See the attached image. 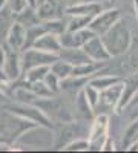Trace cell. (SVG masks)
Returning a JSON list of instances; mask_svg holds the SVG:
<instances>
[{
    "instance_id": "cell-1",
    "label": "cell",
    "mask_w": 138,
    "mask_h": 153,
    "mask_svg": "<svg viewBox=\"0 0 138 153\" xmlns=\"http://www.w3.org/2000/svg\"><path fill=\"white\" fill-rule=\"evenodd\" d=\"M101 38H103L107 51H109V54L112 57H118L131 48L132 32H131L128 25L120 19L106 34L101 35Z\"/></svg>"
},
{
    "instance_id": "cell-2",
    "label": "cell",
    "mask_w": 138,
    "mask_h": 153,
    "mask_svg": "<svg viewBox=\"0 0 138 153\" xmlns=\"http://www.w3.org/2000/svg\"><path fill=\"white\" fill-rule=\"evenodd\" d=\"M6 112L11 115H17V117L25 118L31 123H35L40 127H45V129H52V120L35 104H31V103L9 104L6 106Z\"/></svg>"
},
{
    "instance_id": "cell-3",
    "label": "cell",
    "mask_w": 138,
    "mask_h": 153,
    "mask_svg": "<svg viewBox=\"0 0 138 153\" xmlns=\"http://www.w3.org/2000/svg\"><path fill=\"white\" fill-rule=\"evenodd\" d=\"M109 115L107 113H98L92 120L91 132H89V150H103L106 139L109 138Z\"/></svg>"
},
{
    "instance_id": "cell-4",
    "label": "cell",
    "mask_w": 138,
    "mask_h": 153,
    "mask_svg": "<svg viewBox=\"0 0 138 153\" xmlns=\"http://www.w3.org/2000/svg\"><path fill=\"white\" fill-rule=\"evenodd\" d=\"M60 58L58 54H51V52H45L42 49L37 48H28L22 51V68H23V74L31 68L35 66H51L54 61H57Z\"/></svg>"
},
{
    "instance_id": "cell-5",
    "label": "cell",
    "mask_w": 138,
    "mask_h": 153,
    "mask_svg": "<svg viewBox=\"0 0 138 153\" xmlns=\"http://www.w3.org/2000/svg\"><path fill=\"white\" fill-rule=\"evenodd\" d=\"M120 19H121V14L117 8L103 9L100 14H97L92 19V22L89 23V29H92L97 35H103L114 26Z\"/></svg>"
},
{
    "instance_id": "cell-6",
    "label": "cell",
    "mask_w": 138,
    "mask_h": 153,
    "mask_svg": "<svg viewBox=\"0 0 138 153\" xmlns=\"http://www.w3.org/2000/svg\"><path fill=\"white\" fill-rule=\"evenodd\" d=\"M123 91H124V81L123 80L120 83L114 84V86L104 89V91H100V101H98L97 109L101 107V109H106V110H115L117 112Z\"/></svg>"
},
{
    "instance_id": "cell-7",
    "label": "cell",
    "mask_w": 138,
    "mask_h": 153,
    "mask_svg": "<svg viewBox=\"0 0 138 153\" xmlns=\"http://www.w3.org/2000/svg\"><path fill=\"white\" fill-rule=\"evenodd\" d=\"M5 46H6V60H5V65H3V71H5L9 81H17L23 75L22 54H20V51L9 48L6 43H5Z\"/></svg>"
},
{
    "instance_id": "cell-8",
    "label": "cell",
    "mask_w": 138,
    "mask_h": 153,
    "mask_svg": "<svg viewBox=\"0 0 138 153\" xmlns=\"http://www.w3.org/2000/svg\"><path fill=\"white\" fill-rule=\"evenodd\" d=\"M83 51L94 61L106 63L107 60L112 58V55L109 54V51H107V48H106V45L103 42L101 35H94L92 38H89V40L83 45Z\"/></svg>"
},
{
    "instance_id": "cell-9",
    "label": "cell",
    "mask_w": 138,
    "mask_h": 153,
    "mask_svg": "<svg viewBox=\"0 0 138 153\" xmlns=\"http://www.w3.org/2000/svg\"><path fill=\"white\" fill-rule=\"evenodd\" d=\"M26 38H28V28L25 26L23 23L14 20V23L11 25V28L6 34V38H5V43L16 49V51H22L26 48Z\"/></svg>"
},
{
    "instance_id": "cell-10",
    "label": "cell",
    "mask_w": 138,
    "mask_h": 153,
    "mask_svg": "<svg viewBox=\"0 0 138 153\" xmlns=\"http://www.w3.org/2000/svg\"><path fill=\"white\" fill-rule=\"evenodd\" d=\"M94 35H97L92 29L89 28H84L80 31H65L63 34L60 35V40H61V46L72 49V48H83V45L92 38Z\"/></svg>"
},
{
    "instance_id": "cell-11",
    "label": "cell",
    "mask_w": 138,
    "mask_h": 153,
    "mask_svg": "<svg viewBox=\"0 0 138 153\" xmlns=\"http://www.w3.org/2000/svg\"><path fill=\"white\" fill-rule=\"evenodd\" d=\"M68 6H65V0H43L37 6V14L40 20H52L61 19Z\"/></svg>"
},
{
    "instance_id": "cell-12",
    "label": "cell",
    "mask_w": 138,
    "mask_h": 153,
    "mask_svg": "<svg viewBox=\"0 0 138 153\" xmlns=\"http://www.w3.org/2000/svg\"><path fill=\"white\" fill-rule=\"evenodd\" d=\"M31 48H37V49L45 51V52L58 54V55L61 52V49H63L61 40H60V34H54V32H46V34L40 35Z\"/></svg>"
},
{
    "instance_id": "cell-13",
    "label": "cell",
    "mask_w": 138,
    "mask_h": 153,
    "mask_svg": "<svg viewBox=\"0 0 138 153\" xmlns=\"http://www.w3.org/2000/svg\"><path fill=\"white\" fill-rule=\"evenodd\" d=\"M74 110H75V118L80 120V121H89L92 123V120L95 118L94 117V107L91 106V103L87 101L86 98V94L84 91H81L75 95V106H74Z\"/></svg>"
},
{
    "instance_id": "cell-14",
    "label": "cell",
    "mask_w": 138,
    "mask_h": 153,
    "mask_svg": "<svg viewBox=\"0 0 138 153\" xmlns=\"http://www.w3.org/2000/svg\"><path fill=\"white\" fill-rule=\"evenodd\" d=\"M103 11V5L97 2H78L74 5H68L65 14L66 16H91L95 17Z\"/></svg>"
},
{
    "instance_id": "cell-15",
    "label": "cell",
    "mask_w": 138,
    "mask_h": 153,
    "mask_svg": "<svg viewBox=\"0 0 138 153\" xmlns=\"http://www.w3.org/2000/svg\"><path fill=\"white\" fill-rule=\"evenodd\" d=\"M137 92H138V71L124 80V91H123V95H121V100H120L117 113H121L131 104V101H132V98L135 97Z\"/></svg>"
},
{
    "instance_id": "cell-16",
    "label": "cell",
    "mask_w": 138,
    "mask_h": 153,
    "mask_svg": "<svg viewBox=\"0 0 138 153\" xmlns=\"http://www.w3.org/2000/svg\"><path fill=\"white\" fill-rule=\"evenodd\" d=\"M60 57L63 60H66V61H69V63H72L74 66L83 65V63H87V61H94L83 51V48H72V49L63 48V49H61V52H60Z\"/></svg>"
},
{
    "instance_id": "cell-17",
    "label": "cell",
    "mask_w": 138,
    "mask_h": 153,
    "mask_svg": "<svg viewBox=\"0 0 138 153\" xmlns=\"http://www.w3.org/2000/svg\"><path fill=\"white\" fill-rule=\"evenodd\" d=\"M137 141H138V118H134L131 124L126 127V130L123 132V138H121L123 150H129Z\"/></svg>"
},
{
    "instance_id": "cell-18",
    "label": "cell",
    "mask_w": 138,
    "mask_h": 153,
    "mask_svg": "<svg viewBox=\"0 0 138 153\" xmlns=\"http://www.w3.org/2000/svg\"><path fill=\"white\" fill-rule=\"evenodd\" d=\"M51 71L58 76V78L63 81L66 78H69V76H72V71H74V65L63 58H58L57 61H54L52 65H51Z\"/></svg>"
},
{
    "instance_id": "cell-19",
    "label": "cell",
    "mask_w": 138,
    "mask_h": 153,
    "mask_svg": "<svg viewBox=\"0 0 138 153\" xmlns=\"http://www.w3.org/2000/svg\"><path fill=\"white\" fill-rule=\"evenodd\" d=\"M66 20V31H80L84 28H89V23L94 17L91 16H68Z\"/></svg>"
},
{
    "instance_id": "cell-20",
    "label": "cell",
    "mask_w": 138,
    "mask_h": 153,
    "mask_svg": "<svg viewBox=\"0 0 138 153\" xmlns=\"http://www.w3.org/2000/svg\"><path fill=\"white\" fill-rule=\"evenodd\" d=\"M51 71V66H35L28 69L26 72L23 74V80H26L28 83H35V81H43L45 76L48 75V72Z\"/></svg>"
},
{
    "instance_id": "cell-21",
    "label": "cell",
    "mask_w": 138,
    "mask_h": 153,
    "mask_svg": "<svg viewBox=\"0 0 138 153\" xmlns=\"http://www.w3.org/2000/svg\"><path fill=\"white\" fill-rule=\"evenodd\" d=\"M121 81V78L120 76H114V75H100V74H97L94 78H91V84L92 86H95L98 91H104V89H107V87H110V86H114V84H117V83H120Z\"/></svg>"
},
{
    "instance_id": "cell-22",
    "label": "cell",
    "mask_w": 138,
    "mask_h": 153,
    "mask_svg": "<svg viewBox=\"0 0 138 153\" xmlns=\"http://www.w3.org/2000/svg\"><path fill=\"white\" fill-rule=\"evenodd\" d=\"M16 20L23 23L26 28L32 26V25H37L40 22V17L37 14V8H32V6H28L26 9H23L20 14L16 16Z\"/></svg>"
},
{
    "instance_id": "cell-23",
    "label": "cell",
    "mask_w": 138,
    "mask_h": 153,
    "mask_svg": "<svg viewBox=\"0 0 138 153\" xmlns=\"http://www.w3.org/2000/svg\"><path fill=\"white\" fill-rule=\"evenodd\" d=\"M89 139L87 138H78L75 139V141L69 143L68 146L63 147L65 152H87L89 150Z\"/></svg>"
},
{
    "instance_id": "cell-24",
    "label": "cell",
    "mask_w": 138,
    "mask_h": 153,
    "mask_svg": "<svg viewBox=\"0 0 138 153\" xmlns=\"http://www.w3.org/2000/svg\"><path fill=\"white\" fill-rule=\"evenodd\" d=\"M83 91H84V94H86L87 101L91 103V106H92L94 109H97L98 101H100V91H98L95 86H92L91 83H87V84L83 87Z\"/></svg>"
},
{
    "instance_id": "cell-25",
    "label": "cell",
    "mask_w": 138,
    "mask_h": 153,
    "mask_svg": "<svg viewBox=\"0 0 138 153\" xmlns=\"http://www.w3.org/2000/svg\"><path fill=\"white\" fill-rule=\"evenodd\" d=\"M43 81H45L46 86L54 92V95H57L58 92H61V80L58 78V76H57L52 71H49V72H48V75L45 76V80H43Z\"/></svg>"
},
{
    "instance_id": "cell-26",
    "label": "cell",
    "mask_w": 138,
    "mask_h": 153,
    "mask_svg": "<svg viewBox=\"0 0 138 153\" xmlns=\"http://www.w3.org/2000/svg\"><path fill=\"white\" fill-rule=\"evenodd\" d=\"M29 6L28 0H8V8L14 12V14H20L23 9H26Z\"/></svg>"
},
{
    "instance_id": "cell-27",
    "label": "cell",
    "mask_w": 138,
    "mask_h": 153,
    "mask_svg": "<svg viewBox=\"0 0 138 153\" xmlns=\"http://www.w3.org/2000/svg\"><path fill=\"white\" fill-rule=\"evenodd\" d=\"M6 60V46L5 43H0V68H3Z\"/></svg>"
},
{
    "instance_id": "cell-28",
    "label": "cell",
    "mask_w": 138,
    "mask_h": 153,
    "mask_svg": "<svg viewBox=\"0 0 138 153\" xmlns=\"http://www.w3.org/2000/svg\"><path fill=\"white\" fill-rule=\"evenodd\" d=\"M126 110H129L131 120L138 118V103H137V104H132V106H129V107H126Z\"/></svg>"
},
{
    "instance_id": "cell-29",
    "label": "cell",
    "mask_w": 138,
    "mask_h": 153,
    "mask_svg": "<svg viewBox=\"0 0 138 153\" xmlns=\"http://www.w3.org/2000/svg\"><path fill=\"white\" fill-rule=\"evenodd\" d=\"M103 150H104V152L115 150V144H114V141H112L110 138H107V139H106V143H104V146H103Z\"/></svg>"
},
{
    "instance_id": "cell-30",
    "label": "cell",
    "mask_w": 138,
    "mask_h": 153,
    "mask_svg": "<svg viewBox=\"0 0 138 153\" xmlns=\"http://www.w3.org/2000/svg\"><path fill=\"white\" fill-rule=\"evenodd\" d=\"M134 12H135V17L138 22V0H134Z\"/></svg>"
},
{
    "instance_id": "cell-31",
    "label": "cell",
    "mask_w": 138,
    "mask_h": 153,
    "mask_svg": "<svg viewBox=\"0 0 138 153\" xmlns=\"http://www.w3.org/2000/svg\"><path fill=\"white\" fill-rule=\"evenodd\" d=\"M28 3H29V6L37 8V5H39V0H28Z\"/></svg>"
},
{
    "instance_id": "cell-32",
    "label": "cell",
    "mask_w": 138,
    "mask_h": 153,
    "mask_svg": "<svg viewBox=\"0 0 138 153\" xmlns=\"http://www.w3.org/2000/svg\"><path fill=\"white\" fill-rule=\"evenodd\" d=\"M8 6V0H0V11Z\"/></svg>"
},
{
    "instance_id": "cell-33",
    "label": "cell",
    "mask_w": 138,
    "mask_h": 153,
    "mask_svg": "<svg viewBox=\"0 0 138 153\" xmlns=\"http://www.w3.org/2000/svg\"><path fill=\"white\" fill-rule=\"evenodd\" d=\"M129 150H131V152H135V150H138V141H137V143H135V144H134V146L129 149Z\"/></svg>"
},
{
    "instance_id": "cell-34",
    "label": "cell",
    "mask_w": 138,
    "mask_h": 153,
    "mask_svg": "<svg viewBox=\"0 0 138 153\" xmlns=\"http://www.w3.org/2000/svg\"><path fill=\"white\" fill-rule=\"evenodd\" d=\"M81 2V0H69V5H74V3H78Z\"/></svg>"
},
{
    "instance_id": "cell-35",
    "label": "cell",
    "mask_w": 138,
    "mask_h": 153,
    "mask_svg": "<svg viewBox=\"0 0 138 153\" xmlns=\"http://www.w3.org/2000/svg\"><path fill=\"white\" fill-rule=\"evenodd\" d=\"M42 2H43V0H39V5H40V3H42ZM39 5H37V6H39Z\"/></svg>"
}]
</instances>
